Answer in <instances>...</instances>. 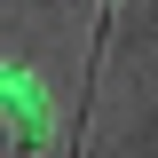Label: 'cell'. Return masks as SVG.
Masks as SVG:
<instances>
[{
  "label": "cell",
  "mask_w": 158,
  "mask_h": 158,
  "mask_svg": "<svg viewBox=\"0 0 158 158\" xmlns=\"http://www.w3.org/2000/svg\"><path fill=\"white\" fill-rule=\"evenodd\" d=\"M0 118L16 127V150H40L48 142V95L24 63H0Z\"/></svg>",
  "instance_id": "cell-1"
},
{
  "label": "cell",
  "mask_w": 158,
  "mask_h": 158,
  "mask_svg": "<svg viewBox=\"0 0 158 158\" xmlns=\"http://www.w3.org/2000/svg\"><path fill=\"white\" fill-rule=\"evenodd\" d=\"M111 8H118V0H103V16H111Z\"/></svg>",
  "instance_id": "cell-2"
}]
</instances>
